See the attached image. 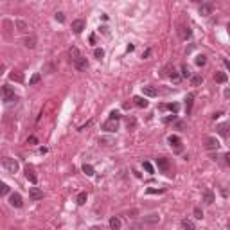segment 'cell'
I'll use <instances>...</instances> for the list:
<instances>
[{
    "mask_svg": "<svg viewBox=\"0 0 230 230\" xmlns=\"http://www.w3.org/2000/svg\"><path fill=\"white\" fill-rule=\"evenodd\" d=\"M214 200H216V196H214V192H212V191H205V192H203V201H205L207 205H212V203H214Z\"/></svg>",
    "mask_w": 230,
    "mask_h": 230,
    "instance_id": "9a60e30c",
    "label": "cell"
},
{
    "mask_svg": "<svg viewBox=\"0 0 230 230\" xmlns=\"http://www.w3.org/2000/svg\"><path fill=\"white\" fill-rule=\"evenodd\" d=\"M162 108H167V110H171V112H174V113H176L180 106L176 104V102H171V104H167V106H162Z\"/></svg>",
    "mask_w": 230,
    "mask_h": 230,
    "instance_id": "836d02e7",
    "label": "cell"
},
{
    "mask_svg": "<svg viewBox=\"0 0 230 230\" xmlns=\"http://www.w3.org/2000/svg\"><path fill=\"white\" fill-rule=\"evenodd\" d=\"M192 99H194V95H192V93H189V95H187V99H185V110H187V113H191V110H192Z\"/></svg>",
    "mask_w": 230,
    "mask_h": 230,
    "instance_id": "7402d4cb",
    "label": "cell"
},
{
    "mask_svg": "<svg viewBox=\"0 0 230 230\" xmlns=\"http://www.w3.org/2000/svg\"><path fill=\"white\" fill-rule=\"evenodd\" d=\"M56 20L63 23V22H65V14H63V13H56Z\"/></svg>",
    "mask_w": 230,
    "mask_h": 230,
    "instance_id": "60d3db41",
    "label": "cell"
},
{
    "mask_svg": "<svg viewBox=\"0 0 230 230\" xmlns=\"http://www.w3.org/2000/svg\"><path fill=\"white\" fill-rule=\"evenodd\" d=\"M205 148H207V149H218V148H219V142L216 140L214 137H207V144H205Z\"/></svg>",
    "mask_w": 230,
    "mask_h": 230,
    "instance_id": "5bb4252c",
    "label": "cell"
},
{
    "mask_svg": "<svg viewBox=\"0 0 230 230\" xmlns=\"http://www.w3.org/2000/svg\"><path fill=\"white\" fill-rule=\"evenodd\" d=\"M214 81H216V83H227V81H228V76H227L225 72H216V74H214Z\"/></svg>",
    "mask_w": 230,
    "mask_h": 230,
    "instance_id": "e0dca14e",
    "label": "cell"
},
{
    "mask_svg": "<svg viewBox=\"0 0 230 230\" xmlns=\"http://www.w3.org/2000/svg\"><path fill=\"white\" fill-rule=\"evenodd\" d=\"M110 119H113V121H119V119H121V113H119V112H112V113H110Z\"/></svg>",
    "mask_w": 230,
    "mask_h": 230,
    "instance_id": "8d00e7d4",
    "label": "cell"
},
{
    "mask_svg": "<svg viewBox=\"0 0 230 230\" xmlns=\"http://www.w3.org/2000/svg\"><path fill=\"white\" fill-rule=\"evenodd\" d=\"M23 45H25L27 49H34L36 47V38L34 36H27V38L23 40Z\"/></svg>",
    "mask_w": 230,
    "mask_h": 230,
    "instance_id": "ffe728a7",
    "label": "cell"
},
{
    "mask_svg": "<svg viewBox=\"0 0 230 230\" xmlns=\"http://www.w3.org/2000/svg\"><path fill=\"white\" fill-rule=\"evenodd\" d=\"M178 34L182 40H187V38H191V29L185 27V25H180L178 27Z\"/></svg>",
    "mask_w": 230,
    "mask_h": 230,
    "instance_id": "7c38bea8",
    "label": "cell"
},
{
    "mask_svg": "<svg viewBox=\"0 0 230 230\" xmlns=\"http://www.w3.org/2000/svg\"><path fill=\"white\" fill-rule=\"evenodd\" d=\"M142 92H144V95H148V97H155L158 93L155 86H142Z\"/></svg>",
    "mask_w": 230,
    "mask_h": 230,
    "instance_id": "ac0fdd59",
    "label": "cell"
},
{
    "mask_svg": "<svg viewBox=\"0 0 230 230\" xmlns=\"http://www.w3.org/2000/svg\"><path fill=\"white\" fill-rule=\"evenodd\" d=\"M2 97H4L6 102H13V101L18 99V97H16V93H14V90L11 88V86H7V85L2 86Z\"/></svg>",
    "mask_w": 230,
    "mask_h": 230,
    "instance_id": "7a4b0ae2",
    "label": "cell"
},
{
    "mask_svg": "<svg viewBox=\"0 0 230 230\" xmlns=\"http://www.w3.org/2000/svg\"><path fill=\"white\" fill-rule=\"evenodd\" d=\"M83 29H85V22L83 20H74L72 22V31H74L76 34H81Z\"/></svg>",
    "mask_w": 230,
    "mask_h": 230,
    "instance_id": "30bf717a",
    "label": "cell"
},
{
    "mask_svg": "<svg viewBox=\"0 0 230 230\" xmlns=\"http://www.w3.org/2000/svg\"><path fill=\"white\" fill-rule=\"evenodd\" d=\"M167 142L171 144L172 148H176V149H180V148H182V138H180V137H176V135H171L169 138H167Z\"/></svg>",
    "mask_w": 230,
    "mask_h": 230,
    "instance_id": "4fadbf2b",
    "label": "cell"
},
{
    "mask_svg": "<svg viewBox=\"0 0 230 230\" xmlns=\"http://www.w3.org/2000/svg\"><path fill=\"white\" fill-rule=\"evenodd\" d=\"M157 165H158L160 171H164V172L169 171V160H167L165 157H158L157 158Z\"/></svg>",
    "mask_w": 230,
    "mask_h": 230,
    "instance_id": "52a82bcc",
    "label": "cell"
},
{
    "mask_svg": "<svg viewBox=\"0 0 230 230\" xmlns=\"http://www.w3.org/2000/svg\"><path fill=\"white\" fill-rule=\"evenodd\" d=\"M25 176H27V180L31 182V183H36V182H38V176H36L32 165H27V167H25Z\"/></svg>",
    "mask_w": 230,
    "mask_h": 230,
    "instance_id": "8992f818",
    "label": "cell"
},
{
    "mask_svg": "<svg viewBox=\"0 0 230 230\" xmlns=\"http://www.w3.org/2000/svg\"><path fill=\"white\" fill-rule=\"evenodd\" d=\"M101 144H104V146H112L113 140H110V138H101Z\"/></svg>",
    "mask_w": 230,
    "mask_h": 230,
    "instance_id": "b9f144b4",
    "label": "cell"
},
{
    "mask_svg": "<svg viewBox=\"0 0 230 230\" xmlns=\"http://www.w3.org/2000/svg\"><path fill=\"white\" fill-rule=\"evenodd\" d=\"M164 189H148V194H162Z\"/></svg>",
    "mask_w": 230,
    "mask_h": 230,
    "instance_id": "f35d334b",
    "label": "cell"
},
{
    "mask_svg": "<svg viewBox=\"0 0 230 230\" xmlns=\"http://www.w3.org/2000/svg\"><path fill=\"white\" fill-rule=\"evenodd\" d=\"M172 121H176V115H172V117H165L164 122H172Z\"/></svg>",
    "mask_w": 230,
    "mask_h": 230,
    "instance_id": "f6af8a7d",
    "label": "cell"
},
{
    "mask_svg": "<svg viewBox=\"0 0 230 230\" xmlns=\"http://www.w3.org/2000/svg\"><path fill=\"white\" fill-rule=\"evenodd\" d=\"M223 63H225V67L230 70V61H228V59H223Z\"/></svg>",
    "mask_w": 230,
    "mask_h": 230,
    "instance_id": "c3c4849f",
    "label": "cell"
},
{
    "mask_svg": "<svg viewBox=\"0 0 230 230\" xmlns=\"http://www.w3.org/2000/svg\"><path fill=\"white\" fill-rule=\"evenodd\" d=\"M29 196H31V200H42L43 191H40L38 187H31V189H29Z\"/></svg>",
    "mask_w": 230,
    "mask_h": 230,
    "instance_id": "9c48e42d",
    "label": "cell"
},
{
    "mask_svg": "<svg viewBox=\"0 0 230 230\" xmlns=\"http://www.w3.org/2000/svg\"><path fill=\"white\" fill-rule=\"evenodd\" d=\"M93 56L97 58V59H101V58L104 56V50H102V49H95V50H93Z\"/></svg>",
    "mask_w": 230,
    "mask_h": 230,
    "instance_id": "d590c367",
    "label": "cell"
},
{
    "mask_svg": "<svg viewBox=\"0 0 230 230\" xmlns=\"http://www.w3.org/2000/svg\"><path fill=\"white\" fill-rule=\"evenodd\" d=\"M27 142H31V144H36V142H38V138H36V137H29V138H27Z\"/></svg>",
    "mask_w": 230,
    "mask_h": 230,
    "instance_id": "7dc6e473",
    "label": "cell"
},
{
    "mask_svg": "<svg viewBox=\"0 0 230 230\" xmlns=\"http://www.w3.org/2000/svg\"><path fill=\"white\" fill-rule=\"evenodd\" d=\"M68 56H70L72 61H76V59H79V58H81V52H79L78 47H70V50H68Z\"/></svg>",
    "mask_w": 230,
    "mask_h": 230,
    "instance_id": "d6986e66",
    "label": "cell"
},
{
    "mask_svg": "<svg viewBox=\"0 0 230 230\" xmlns=\"http://www.w3.org/2000/svg\"><path fill=\"white\" fill-rule=\"evenodd\" d=\"M171 79H172V81H178V79H180V76L176 74V70H172V74H171Z\"/></svg>",
    "mask_w": 230,
    "mask_h": 230,
    "instance_id": "7bdbcfd3",
    "label": "cell"
},
{
    "mask_svg": "<svg viewBox=\"0 0 230 230\" xmlns=\"http://www.w3.org/2000/svg\"><path fill=\"white\" fill-rule=\"evenodd\" d=\"M225 164H227V165H230V151L227 153V155H225Z\"/></svg>",
    "mask_w": 230,
    "mask_h": 230,
    "instance_id": "bcb514c9",
    "label": "cell"
},
{
    "mask_svg": "<svg viewBox=\"0 0 230 230\" xmlns=\"http://www.w3.org/2000/svg\"><path fill=\"white\" fill-rule=\"evenodd\" d=\"M9 79H11V81H16V83H22V81H23V74L18 72V70H13L9 74Z\"/></svg>",
    "mask_w": 230,
    "mask_h": 230,
    "instance_id": "2e32d148",
    "label": "cell"
},
{
    "mask_svg": "<svg viewBox=\"0 0 230 230\" xmlns=\"http://www.w3.org/2000/svg\"><path fill=\"white\" fill-rule=\"evenodd\" d=\"M133 101H135V104L138 108H148V101L144 99V97H138V95H137V97H133Z\"/></svg>",
    "mask_w": 230,
    "mask_h": 230,
    "instance_id": "44dd1931",
    "label": "cell"
},
{
    "mask_svg": "<svg viewBox=\"0 0 230 230\" xmlns=\"http://www.w3.org/2000/svg\"><path fill=\"white\" fill-rule=\"evenodd\" d=\"M191 83H192L194 86H198V85L203 83V78H201V76H192V78H191Z\"/></svg>",
    "mask_w": 230,
    "mask_h": 230,
    "instance_id": "f546056e",
    "label": "cell"
},
{
    "mask_svg": "<svg viewBox=\"0 0 230 230\" xmlns=\"http://www.w3.org/2000/svg\"><path fill=\"white\" fill-rule=\"evenodd\" d=\"M182 78H192V74H191V70H189V67L187 65H182Z\"/></svg>",
    "mask_w": 230,
    "mask_h": 230,
    "instance_id": "484cf974",
    "label": "cell"
},
{
    "mask_svg": "<svg viewBox=\"0 0 230 230\" xmlns=\"http://www.w3.org/2000/svg\"><path fill=\"white\" fill-rule=\"evenodd\" d=\"M194 218H198V219H201V218H203V212H201V208H194Z\"/></svg>",
    "mask_w": 230,
    "mask_h": 230,
    "instance_id": "74e56055",
    "label": "cell"
},
{
    "mask_svg": "<svg viewBox=\"0 0 230 230\" xmlns=\"http://www.w3.org/2000/svg\"><path fill=\"white\" fill-rule=\"evenodd\" d=\"M40 79H42V76H40V74H32V78L29 79V85L32 86V85H38V83H40Z\"/></svg>",
    "mask_w": 230,
    "mask_h": 230,
    "instance_id": "f1b7e54d",
    "label": "cell"
},
{
    "mask_svg": "<svg viewBox=\"0 0 230 230\" xmlns=\"http://www.w3.org/2000/svg\"><path fill=\"white\" fill-rule=\"evenodd\" d=\"M225 95H227V97H230V90H225Z\"/></svg>",
    "mask_w": 230,
    "mask_h": 230,
    "instance_id": "f907efd6",
    "label": "cell"
},
{
    "mask_svg": "<svg viewBox=\"0 0 230 230\" xmlns=\"http://www.w3.org/2000/svg\"><path fill=\"white\" fill-rule=\"evenodd\" d=\"M135 126V119L131 117V119H128V128H133Z\"/></svg>",
    "mask_w": 230,
    "mask_h": 230,
    "instance_id": "ee69618b",
    "label": "cell"
},
{
    "mask_svg": "<svg viewBox=\"0 0 230 230\" xmlns=\"http://www.w3.org/2000/svg\"><path fill=\"white\" fill-rule=\"evenodd\" d=\"M16 27H18V31H22V32H25L27 31V23L22 20H16Z\"/></svg>",
    "mask_w": 230,
    "mask_h": 230,
    "instance_id": "4dcf8cb0",
    "label": "cell"
},
{
    "mask_svg": "<svg viewBox=\"0 0 230 230\" xmlns=\"http://www.w3.org/2000/svg\"><path fill=\"white\" fill-rule=\"evenodd\" d=\"M172 70H174V67H172V65H165L164 68H162V76H164V78H167V76L171 78Z\"/></svg>",
    "mask_w": 230,
    "mask_h": 230,
    "instance_id": "603a6c76",
    "label": "cell"
},
{
    "mask_svg": "<svg viewBox=\"0 0 230 230\" xmlns=\"http://www.w3.org/2000/svg\"><path fill=\"white\" fill-rule=\"evenodd\" d=\"M227 31H228V34H230V22L227 23Z\"/></svg>",
    "mask_w": 230,
    "mask_h": 230,
    "instance_id": "816d5d0a",
    "label": "cell"
},
{
    "mask_svg": "<svg viewBox=\"0 0 230 230\" xmlns=\"http://www.w3.org/2000/svg\"><path fill=\"white\" fill-rule=\"evenodd\" d=\"M74 65H76V68H78V70H86V68H88V59H86L85 56H81L79 59L74 61Z\"/></svg>",
    "mask_w": 230,
    "mask_h": 230,
    "instance_id": "ba28073f",
    "label": "cell"
},
{
    "mask_svg": "<svg viewBox=\"0 0 230 230\" xmlns=\"http://www.w3.org/2000/svg\"><path fill=\"white\" fill-rule=\"evenodd\" d=\"M2 165H4V169H6L7 172H11V174L18 172V169H20V165H18V162H16L14 158H4V160H2Z\"/></svg>",
    "mask_w": 230,
    "mask_h": 230,
    "instance_id": "6da1fadb",
    "label": "cell"
},
{
    "mask_svg": "<svg viewBox=\"0 0 230 230\" xmlns=\"http://www.w3.org/2000/svg\"><path fill=\"white\" fill-rule=\"evenodd\" d=\"M9 203L13 205V207H16V208H20L22 205H23V201H22V196L18 192H13L11 196H9Z\"/></svg>",
    "mask_w": 230,
    "mask_h": 230,
    "instance_id": "277c9868",
    "label": "cell"
},
{
    "mask_svg": "<svg viewBox=\"0 0 230 230\" xmlns=\"http://www.w3.org/2000/svg\"><path fill=\"white\" fill-rule=\"evenodd\" d=\"M110 227L113 230H119L121 228V219H119V218H112V219H110Z\"/></svg>",
    "mask_w": 230,
    "mask_h": 230,
    "instance_id": "cb8c5ba5",
    "label": "cell"
},
{
    "mask_svg": "<svg viewBox=\"0 0 230 230\" xmlns=\"http://www.w3.org/2000/svg\"><path fill=\"white\" fill-rule=\"evenodd\" d=\"M83 172H85L86 176H93V167L90 164H85L83 165Z\"/></svg>",
    "mask_w": 230,
    "mask_h": 230,
    "instance_id": "4316f807",
    "label": "cell"
},
{
    "mask_svg": "<svg viewBox=\"0 0 230 230\" xmlns=\"http://www.w3.org/2000/svg\"><path fill=\"white\" fill-rule=\"evenodd\" d=\"M218 133L221 137H225V138H228L230 137V126L228 124H219V126H218Z\"/></svg>",
    "mask_w": 230,
    "mask_h": 230,
    "instance_id": "8fae6325",
    "label": "cell"
},
{
    "mask_svg": "<svg viewBox=\"0 0 230 230\" xmlns=\"http://www.w3.org/2000/svg\"><path fill=\"white\" fill-rule=\"evenodd\" d=\"M86 198H88V196H86V192H79L78 194V200H76V201H78V205H85V203H86Z\"/></svg>",
    "mask_w": 230,
    "mask_h": 230,
    "instance_id": "83f0119b",
    "label": "cell"
},
{
    "mask_svg": "<svg viewBox=\"0 0 230 230\" xmlns=\"http://www.w3.org/2000/svg\"><path fill=\"white\" fill-rule=\"evenodd\" d=\"M102 129H104V131H110V133H113V131L119 129V124H117V121L110 119V121H106L104 124H102Z\"/></svg>",
    "mask_w": 230,
    "mask_h": 230,
    "instance_id": "5b68a950",
    "label": "cell"
},
{
    "mask_svg": "<svg viewBox=\"0 0 230 230\" xmlns=\"http://www.w3.org/2000/svg\"><path fill=\"white\" fill-rule=\"evenodd\" d=\"M205 63H207V58L203 56V54H200V56L196 58V65H198V67H203Z\"/></svg>",
    "mask_w": 230,
    "mask_h": 230,
    "instance_id": "1f68e13d",
    "label": "cell"
},
{
    "mask_svg": "<svg viewBox=\"0 0 230 230\" xmlns=\"http://www.w3.org/2000/svg\"><path fill=\"white\" fill-rule=\"evenodd\" d=\"M144 221H146V223H158V221H160V216L151 214V216H148V218H144Z\"/></svg>",
    "mask_w": 230,
    "mask_h": 230,
    "instance_id": "d4e9b609",
    "label": "cell"
},
{
    "mask_svg": "<svg viewBox=\"0 0 230 230\" xmlns=\"http://www.w3.org/2000/svg\"><path fill=\"white\" fill-rule=\"evenodd\" d=\"M144 169H146L148 172H153V165H151L149 162H144Z\"/></svg>",
    "mask_w": 230,
    "mask_h": 230,
    "instance_id": "ab89813d",
    "label": "cell"
},
{
    "mask_svg": "<svg viewBox=\"0 0 230 230\" xmlns=\"http://www.w3.org/2000/svg\"><path fill=\"white\" fill-rule=\"evenodd\" d=\"M182 228H191V230H192L194 228V223L189 221V219H183V221H182Z\"/></svg>",
    "mask_w": 230,
    "mask_h": 230,
    "instance_id": "d6a6232c",
    "label": "cell"
},
{
    "mask_svg": "<svg viewBox=\"0 0 230 230\" xmlns=\"http://www.w3.org/2000/svg\"><path fill=\"white\" fill-rule=\"evenodd\" d=\"M212 11H214V4H212V2H205V4H201V7H200V14H201V16H210Z\"/></svg>",
    "mask_w": 230,
    "mask_h": 230,
    "instance_id": "3957f363",
    "label": "cell"
},
{
    "mask_svg": "<svg viewBox=\"0 0 230 230\" xmlns=\"http://www.w3.org/2000/svg\"><path fill=\"white\" fill-rule=\"evenodd\" d=\"M2 189H0V194H2V196H7V194H9V187H7V183H2Z\"/></svg>",
    "mask_w": 230,
    "mask_h": 230,
    "instance_id": "e575fe53",
    "label": "cell"
},
{
    "mask_svg": "<svg viewBox=\"0 0 230 230\" xmlns=\"http://www.w3.org/2000/svg\"><path fill=\"white\" fill-rule=\"evenodd\" d=\"M191 2H201V0H191Z\"/></svg>",
    "mask_w": 230,
    "mask_h": 230,
    "instance_id": "f5cc1de1",
    "label": "cell"
},
{
    "mask_svg": "<svg viewBox=\"0 0 230 230\" xmlns=\"http://www.w3.org/2000/svg\"><path fill=\"white\" fill-rule=\"evenodd\" d=\"M149 54H151V50H146V52H144V54H142V58H144V59H146V58L149 56Z\"/></svg>",
    "mask_w": 230,
    "mask_h": 230,
    "instance_id": "681fc988",
    "label": "cell"
}]
</instances>
